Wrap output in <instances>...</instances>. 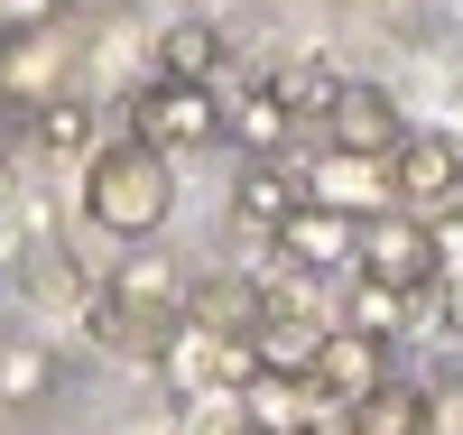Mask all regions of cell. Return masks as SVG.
Returning a JSON list of instances; mask_svg holds the SVG:
<instances>
[{
	"instance_id": "cell-1",
	"label": "cell",
	"mask_w": 463,
	"mask_h": 435,
	"mask_svg": "<svg viewBox=\"0 0 463 435\" xmlns=\"http://www.w3.org/2000/svg\"><path fill=\"white\" fill-rule=\"evenodd\" d=\"M84 213H93L102 241H148V232L176 213V167H167V148H148V139L93 148V167H84Z\"/></svg>"
},
{
	"instance_id": "cell-2",
	"label": "cell",
	"mask_w": 463,
	"mask_h": 435,
	"mask_svg": "<svg viewBox=\"0 0 463 435\" xmlns=\"http://www.w3.org/2000/svg\"><path fill=\"white\" fill-rule=\"evenodd\" d=\"M353 279L408 288V297H436V288H445V251H436V222H427V213H362V251H353Z\"/></svg>"
},
{
	"instance_id": "cell-3",
	"label": "cell",
	"mask_w": 463,
	"mask_h": 435,
	"mask_svg": "<svg viewBox=\"0 0 463 435\" xmlns=\"http://www.w3.org/2000/svg\"><path fill=\"white\" fill-rule=\"evenodd\" d=\"M130 139H148V148H204V139H222V102H213V84L148 74L139 102H130Z\"/></svg>"
},
{
	"instance_id": "cell-4",
	"label": "cell",
	"mask_w": 463,
	"mask_h": 435,
	"mask_svg": "<svg viewBox=\"0 0 463 435\" xmlns=\"http://www.w3.org/2000/svg\"><path fill=\"white\" fill-rule=\"evenodd\" d=\"M454 194H463V148L445 130H408L399 157H390V204L436 222V204H454Z\"/></svg>"
},
{
	"instance_id": "cell-5",
	"label": "cell",
	"mask_w": 463,
	"mask_h": 435,
	"mask_svg": "<svg viewBox=\"0 0 463 435\" xmlns=\"http://www.w3.org/2000/svg\"><path fill=\"white\" fill-rule=\"evenodd\" d=\"M65 93V37L56 28H0V102L47 111Z\"/></svg>"
},
{
	"instance_id": "cell-6",
	"label": "cell",
	"mask_w": 463,
	"mask_h": 435,
	"mask_svg": "<svg viewBox=\"0 0 463 435\" xmlns=\"http://www.w3.org/2000/svg\"><path fill=\"white\" fill-rule=\"evenodd\" d=\"M325 130H334V148H343V157H380V167H390L399 139H408V111L380 93V84H334Z\"/></svg>"
},
{
	"instance_id": "cell-7",
	"label": "cell",
	"mask_w": 463,
	"mask_h": 435,
	"mask_svg": "<svg viewBox=\"0 0 463 435\" xmlns=\"http://www.w3.org/2000/svg\"><path fill=\"white\" fill-rule=\"evenodd\" d=\"M380 380H390V371H380V343H371V334H353V325H334V334H325V352H316V371H306V389H316V399H334L343 417H353Z\"/></svg>"
},
{
	"instance_id": "cell-8",
	"label": "cell",
	"mask_w": 463,
	"mask_h": 435,
	"mask_svg": "<svg viewBox=\"0 0 463 435\" xmlns=\"http://www.w3.org/2000/svg\"><path fill=\"white\" fill-rule=\"evenodd\" d=\"M279 251L297 260V269H353V251H362V213H334V204H306V213H288L279 222Z\"/></svg>"
},
{
	"instance_id": "cell-9",
	"label": "cell",
	"mask_w": 463,
	"mask_h": 435,
	"mask_svg": "<svg viewBox=\"0 0 463 435\" xmlns=\"http://www.w3.org/2000/svg\"><path fill=\"white\" fill-rule=\"evenodd\" d=\"M241 417H250V435H316V389L297 371H260L241 389Z\"/></svg>"
},
{
	"instance_id": "cell-10",
	"label": "cell",
	"mask_w": 463,
	"mask_h": 435,
	"mask_svg": "<svg viewBox=\"0 0 463 435\" xmlns=\"http://www.w3.org/2000/svg\"><path fill=\"white\" fill-rule=\"evenodd\" d=\"M232 204H241V222L279 232L288 213H306V204H316V194H306V176H297V167H279V157H250V167H241V194H232Z\"/></svg>"
},
{
	"instance_id": "cell-11",
	"label": "cell",
	"mask_w": 463,
	"mask_h": 435,
	"mask_svg": "<svg viewBox=\"0 0 463 435\" xmlns=\"http://www.w3.org/2000/svg\"><path fill=\"white\" fill-rule=\"evenodd\" d=\"M111 297H121V306L139 315V325H167V315H176V297H185V279H176V269H167L158 251H139V260L121 269V279H111Z\"/></svg>"
},
{
	"instance_id": "cell-12",
	"label": "cell",
	"mask_w": 463,
	"mask_h": 435,
	"mask_svg": "<svg viewBox=\"0 0 463 435\" xmlns=\"http://www.w3.org/2000/svg\"><path fill=\"white\" fill-rule=\"evenodd\" d=\"M353 435H427V389H408V380H380L371 399L343 417Z\"/></svg>"
},
{
	"instance_id": "cell-13",
	"label": "cell",
	"mask_w": 463,
	"mask_h": 435,
	"mask_svg": "<svg viewBox=\"0 0 463 435\" xmlns=\"http://www.w3.org/2000/svg\"><path fill=\"white\" fill-rule=\"evenodd\" d=\"M417 306H427V297L380 288V279H353V297H343V325L371 334V343H390V334H408V315H417Z\"/></svg>"
},
{
	"instance_id": "cell-14",
	"label": "cell",
	"mask_w": 463,
	"mask_h": 435,
	"mask_svg": "<svg viewBox=\"0 0 463 435\" xmlns=\"http://www.w3.org/2000/svg\"><path fill=\"white\" fill-rule=\"evenodd\" d=\"M213 56H222L213 19H176V28L158 37V74H176V84H213Z\"/></svg>"
},
{
	"instance_id": "cell-15",
	"label": "cell",
	"mask_w": 463,
	"mask_h": 435,
	"mask_svg": "<svg viewBox=\"0 0 463 435\" xmlns=\"http://www.w3.org/2000/svg\"><path fill=\"white\" fill-rule=\"evenodd\" d=\"M37 148H47V157H84V167H93V102H47V111H37Z\"/></svg>"
},
{
	"instance_id": "cell-16",
	"label": "cell",
	"mask_w": 463,
	"mask_h": 435,
	"mask_svg": "<svg viewBox=\"0 0 463 435\" xmlns=\"http://www.w3.org/2000/svg\"><path fill=\"white\" fill-rule=\"evenodd\" d=\"M222 130H241V148L279 157V139H288V102H279V93H250L241 111H222Z\"/></svg>"
},
{
	"instance_id": "cell-17",
	"label": "cell",
	"mask_w": 463,
	"mask_h": 435,
	"mask_svg": "<svg viewBox=\"0 0 463 435\" xmlns=\"http://www.w3.org/2000/svg\"><path fill=\"white\" fill-rule=\"evenodd\" d=\"M47 389H56V362H47V352H0V399H10V408H28V399H47Z\"/></svg>"
},
{
	"instance_id": "cell-18",
	"label": "cell",
	"mask_w": 463,
	"mask_h": 435,
	"mask_svg": "<svg viewBox=\"0 0 463 435\" xmlns=\"http://www.w3.org/2000/svg\"><path fill=\"white\" fill-rule=\"evenodd\" d=\"M427 435H463V380H436L427 389Z\"/></svg>"
},
{
	"instance_id": "cell-19",
	"label": "cell",
	"mask_w": 463,
	"mask_h": 435,
	"mask_svg": "<svg viewBox=\"0 0 463 435\" xmlns=\"http://www.w3.org/2000/svg\"><path fill=\"white\" fill-rule=\"evenodd\" d=\"M0 28H56V0H0Z\"/></svg>"
},
{
	"instance_id": "cell-20",
	"label": "cell",
	"mask_w": 463,
	"mask_h": 435,
	"mask_svg": "<svg viewBox=\"0 0 463 435\" xmlns=\"http://www.w3.org/2000/svg\"><path fill=\"white\" fill-rule=\"evenodd\" d=\"M445 288H454V297H445V315H454V325H463V279H445Z\"/></svg>"
}]
</instances>
